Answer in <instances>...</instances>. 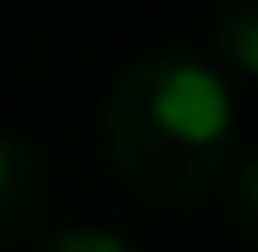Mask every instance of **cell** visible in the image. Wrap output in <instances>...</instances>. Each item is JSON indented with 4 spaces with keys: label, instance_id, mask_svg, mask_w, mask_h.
<instances>
[{
    "label": "cell",
    "instance_id": "5b68a950",
    "mask_svg": "<svg viewBox=\"0 0 258 252\" xmlns=\"http://www.w3.org/2000/svg\"><path fill=\"white\" fill-rule=\"evenodd\" d=\"M235 218H241V229L258 241V155H247L235 166Z\"/></svg>",
    "mask_w": 258,
    "mask_h": 252
},
{
    "label": "cell",
    "instance_id": "7a4b0ae2",
    "mask_svg": "<svg viewBox=\"0 0 258 252\" xmlns=\"http://www.w3.org/2000/svg\"><path fill=\"white\" fill-rule=\"evenodd\" d=\"M52 206V172L46 155L35 149L29 138L0 126V235H29L40 229Z\"/></svg>",
    "mask_w": 258,
    "mask_h": 252
},
{
    "label": "cell",
    "instance_id": "277c9868",
    "mask_svg": "<svg viewBox=\"0 0 258 252\" xmlns=\"http://www.w3.org/2000/svg\"><path fill=\"white\" fill-rule=\"evenodd\" d=\"M40 252H138V246H132L126 235L103 229V224H86V229H63V235H52Z\"/></svg>",
    "mask_w": 258,
    "mask_h": 252
},
{
    "label": "cell",
    "instance_id": "6da1fadb",
    "mask_svg": "<svg viewBox=\"0 0 258 252\" xmlns=\"http://www.w3.org/2000/svg\"><path fill=\"white\" fill-rule=\"evenodd\" d=\"M235 109L218 69L189 52H149L103 98V149L144 201L189 206L230 166Z\"/></svg>",
    "mask_w": 258,
    "mask_h": 252
},
{
    "label": "cell",
    "instance_id": "3957f363",
    "mask_svg": "<svg viewBox=\"0 0 258 252\" xmlns=\"http://www.w3.org/2000/svg\"><path fill=\"white\" fill-rule=\"evenodd\" d=\"M212 40H218L224 63H235L241 75H258V0H224Z\"/></svg>",
    "mask_w": 258,
    "mask_h": 252
}]
</instances>
